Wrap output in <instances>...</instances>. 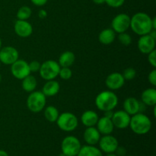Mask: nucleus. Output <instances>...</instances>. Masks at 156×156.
<instances>
[{
    "instance_id": "nucleus-1",
    "label": "nucleus",
    "mask_w": 156,
    "mask_h": 156,
    "mask_svg": "<svg viewBox=\"0 0 156 156\" xmlns=\"http://www.w3.org/2000/svg\"><path fill=\"white\" fill-rule=\"evenodd\" d=\"M152 18L144 12H138L130 18V27L133 31L139 36L149 34L152 30Z\"/></svg>"
},
{
    "instance_id": "nucleus-2",
    "label": "nucleus",
    "mask_w": 156,
    "mask_h": 156,
    "mask_svg": "<svg viewBox=\"0 0 156 156\" xmlns=\"http://www.w3.org/2000/svg\"><path fill=\"white\" fill-rule=\"evenodd\" d=\"M129 126L134 133L137 135H145L150 131L152 121L149 117L143 113H137L131 116Z\"/></svg>"
},
{
    "instance_id": "nucleus-3",
    "label": "nucleus",
    "mask_w": 156,
    "mask_h": 156,
    "mask_svg": "<svg viewBox=\"0 0 156 156\" xmlns=\"http://www.w3.org/2000/svg\"><path fill=\"white\" fill-rule=\"evenodd\" d=\"M118 105V98L113 91H104L95 98V105L101 111H113Z\"/></svg>"
},
{
    "instance_id": "nucleus-4",
    "label": "nucleus",
    "mask_w": 156,
    "mask_h": 156,
    "mask_svg": "<svg viewBox=\"0 0 156 156\" xmlns=\"http://www.w3.org/2000/svg\"><path fill=\"white\" fill-rule=\"evenodd\" d=\"M46 101L47 97L42 91H34L27 97L26 104L29 111L33 113H39L45 108Z\"/></svg>"
},
{
    "instance_id": "nucleus-5",
    "label": "nucleus",
    "mask_w": 156,
    "mask_h": 156,
    "mask_svg": "<svg viewBox=\"0 0 156 156\" xmlns=\"http://www.w3.org/2000/svg\"><path fill=\"white\" fill-rule=\"evenodd\" d=\"M60 68L58 62L53 59H49L41 64L39 70L40 76L46 81L53 80L59 76Z\"/></svg>"
},
{
    "instance_id": "nucleus-6",
    "label": "nucleus",
    "mask_w": 156,
    "mask_h": 156,
    "mask_svg": "<svg viewBox=\"0 0 156 156\" xmlns=\"http://www.w3.org/2000/svg\"><path fill=\"white\" fill-rule=\"evenodd\" d=\"M56 123L61 130L72 132L78 127L79 120L73 113L64 112L62 114H59Z\"/></svg>"
},
{
    "instance_id": "nucleus-7",
    "label": "nucleus",
    "mask_w": 156,
    "mask_h": 156,
    "mask_svg": "<svg viewBox=\"0 0 156 156\" xmlns=\"http://www.w3.org/2000/svg\"><path fill=\"white\" fill-rule=\"evenodd\" d=\"M82 145L77 137L68 136L62 140L61 143L62 153L66 156H77Z\"/></svg>"
},
{
    "instance_id": "nucleus-8",
    "label": "nucleus",
    "mask_w": 156,
    "mask_h": 156,
    "mask_svg": "<svg viewBox=\"0 0 156 156\" xmlns=\"http://www.w3.org/2000/svg\"><path fill=\"white\" fill-rule=\"evenodd\" d=\"M130 26V17L124 13L118 14L116 15L111 22V28L115 33L126 32Z\"/></svg>"
},
{
    "instance_id": "nucleus-9",
    "label": "nucleus",
    "mask_w": 156,
    "mask_h": 156,
    "mask_svg": "<svg viewBox=\"0 0 156 156\" xmlns=\"http://www.w3.org/2000/svg\"><path fill=\"white\" fill-rule=\"evenodd\" d=\"M11 73L14 77L19 80H22L31 73L28 63L24 59H19L11 65Z\"/></svg>"
},
{
    "instance_id": "nucleus-10",
    "label": "nucleus",
    "mask_w": 156,
    "mask_h": 156,
    "mask_svg": "<svg viewBox=\"0 0 156 156\" xmlns=\"http://www.w3.org/2000/svg\"><path fill=\"white\" fill-rule=\"evenodd\" d=\"M19 59L18 50L12 46L2 47L0 49V62L5 65H12Z\"/></svg>"
},
{
    "instance_id": "nucleus-11",
    "label": "nucleus",
    "mask_w": 156,
    "mask_h": 156,
    "mask_svg": "<svg viewBox=\"0 0 156 156\" xmlns=\"http://www.w3.org/2000/svg\"><path fill=\"white\" fill-rule=\"evenodd\" d=\"M98 144L100 150L107 154L114 153L119 146L118 140L116 137L111 136V134L104 135V136L101 137Z\"/></svg>"
},
{
    "instance_id": "nucleus-12",
    "label": "nucleus",
    "mask_w": 156,
    "mask_h": 156,
    "mask_svg": "<svg viewBox=\"0 0 156 156\" xmlns=\"http://www.w3.org/2000/svg\"><path fill=\"white\" fill-rule=\"evenodd\" d=\"M131 116L128 114L125 111H117L114 112L111 120L114 127L117 129H123L129 127Z\"/></svg>"
},
{
    "instance_id": "nucleus-13",
    "label": "nucleus",
    "mask_w": 156,
    "mask_h": 156,
    "mask_svg": "<svg viewBox=\"0 0 156 156\" xmlns=\"http://www.w3.org/2000/svg\"><path fill=\"white\" fill-rule=\"evenodd\" d=\"M155 41L149 34L140 36L137 43L139 50L143 54H149L152 50H155Z\"/></svg>"
},
{
    "instance_id": "nucleus-14",
    "label": "nucleus",
    "mask_w": 156,
    "mask_h": 156,
    "mask_svg": "<svg viewBox=\"0 0 156 156\" xmlns=\"http://www.w3.org/2000/svg\"><path fill=\"white\" fill-rule=\"evenodd\" d=\"M14 29L15 34L22 38L28 37L33 33V27L27 20H17Z\"/></svg>"
},
{
    "instance_id": "nucleus-15",
    "label": "nucleus",
    "mask_w": 156,
    "mask_h": 156,
    "mask_svg": "<svg viewBox=\"0 0 156 156\" xmlns=\"http://www.w3.org/2000/svg\"><path fill=\"white\" fill-rule=\"evenodd\" d=\"M125 79L120 73H111L105 80V85L111 91L118 90L123 86Z\"/></svg>"
},
{
    "instance_id": "nucleus-16",
    "label": "nucleus",
    "mask_w": 156,
    "mask_h": 156,
    "mask_svg": "<svg viewBox=\"0 0 156 156\" xmlns=\"http://www.w3.org/2000/svg\"><path fill=\"white\" fill-rule=\"evenodd\" d=\"M83 138L87 145L95 146L101 139V133L94 126H89L85 129L83 134Z\"/></svg>"
},
{
    "instance_id": "nucleus-17",
    "label": "nucleus",
    "mask_w": 156,
    "mask_h": 156,
    "mask_svg": "<svg viewBox=\"0 0 156 156\" xmlns=\"http://www.w3.org/2000/svg\"><path fill=\"white\" fill-rule=\"evenodd\" d=\"M97 129L102 135H110L113 133L114 126L111 119L106 117H102L98 119L97 122Z\"/></svg>"
},
{
    "instance_id": "nucleus-18",
    "label": "nucleus",
    "mask_w": 156,
    "mask_h": 156,
    "mask_svg": "<svg viewBox=\"0 0 156 156\" xmlns=\"http://www.w3.org/2000/svg\"><path fill=\"white\" fill-rule=\"evenodd\" d=\"M60 86L57 81L55 79L47 81L42 88V92L46 97H53L59 93Z\"/></svg>"
},
{
    "instance_id": "nucleus-19",
    "label": "nucleus",
    "mask_w": 156,
    "mask_h": 156,
    "mask_svg": "<svg viewBox=\"0 0 156 156\" xmlns=\"http://www.w3.org/2000/svg\"><path fill=\"white\" fill-rule=\"evenodd\" d=\"M123 111H126L130 116L140 112V101L135 98H127L123 102Z\"/></svg>"
},
{
    "instance_id": "nucleus-20",
    "label": "nucleus",
    "mask_w": 156,
    "mask_h": 156,
    "mask_svg": "<svg viewBox=\"0 0 156 156\" xmlns=\"http://www.w3.org/2000/svg\"><path fill=\"white\" fill-rule=\"evenodd\" d=\"M99 117L97 113L94 111H86L81 116V122L86 127L94 126L97 124Z\"/></svg>"
},
{
    "instance_id": "nucleus-21",
    "label": "nucleus",
    "mask_w": 156,
    "mask_h": 156,
    "mask_svg": "<svg viewBox=\"0 0 156 156\" xmlns=\"http://www.w3.org/2000/svg\"><path fill=\"white\" fill-rule=\"evenodd\" d=\"M141 101L146 106H155L156 105V89L155 88H149L144 90L141 94Z\"/></svg>"
},
{
    "instance_id": "nucleus-22",
    "label": "nucleus",
    "mask_w": 156,
    "mask_h": 156,
    "mask_svg": "<svg viewBox=\"0 0 156 156\" xmlns=\"http://www.w3.org/2000/svg\"><path fill=\"white\" fill-rule=\"evenodd\" d=\"M116 38V33L112 28H106L100 32L98 35V41L101 44L109 45L112 44Z\"/></svg>"
},
{
    "instance_id": "nucleus-23",
    "label": "nucleus",
    "mask_w": 156,
    "mask_h": 156,
    "mask_svg": "<svg viewBox=\"0 0 156 156\" xmlns=\"http://www.w3.org/2000/svg\"><path fill=\"white\" fill-rule=\"evenodd\" d=\"M76 60V56L72 51H65L59 56V62L60 67H71Z\"/></svg>"
},
{
    "instance_id": "nucleus-24",
    "label": "nucleus",
    "mask_w": 156,
    "mask_h": 156,
    "mask_svg": "<svg viewBox=\"0 0 156 156\" xmlns=\"http://www.w3.org/2000/svg\"><path fill=\"white\" fill-rule=\"evenodd\" d=\"M77 156H103L100 149L94 146L85 145L81 147Z\"/></svg>"
},
{
    "instance_id": "nucleus-25",
    "label": "nucleus",
    "mask_w": 156,
    "mask_h": 156,
    "mask_svg": "<svg viewBox=\"0 0 156 156\" xmlns=\"http://www.w3.org/2000/svg\"><path fill=\"white\" fill-rule=\"evenodd\" d=\"M21 81H22L21 86L26 92H32L36 89L37 86V81L36 78L30 74L24 78Z\"/></svg>"
},
{
    "instance_id": "nucleus-26",
    "label": "nucleus",
    "mask_w": 156,
    "mask_h": 156,
    "mask_svg": "<svg viewBox=\"0 0 156 156\" xmlns=\"http://www.w3.org/2000/svg\"><path fill=\"white\" fill-rule=\"evenodd\" d=\"M44 117L47 121L50 123H56L59 117V113L57 108L54 106H47V108H44Z\"/></svg>"
},
{
    "instance_id": "nucleus-27",
    "label": "nucleus",
    "mask_w": 156,
    "mask_h": 156,
    "mask_svg": "<svg viewBox=\"0 0 156 156\" xmlns=\"http://www.w3.org/2000/svg\"><path fill=\"white\" fill-rule=\"evenodd\" d=\"M31 9L28 6H22L17 12V18L18 20H27L31 16Z\"/></svg>"
},
{
    "instance_id": "nucleus-28",
    "label": "nucleus",
    "mask_w": 156,
    "mask_h": 156,
    "mask_svg": "<svg viewBox=\"0 0 156 156\" xmlns=\"http://www.w3.org/2000/svg\"><path fill=\"white\" fill-rule=\"evenodd\" d=\"M117 38H118V41H120V44H122L124 46H129L132 43V37H131V36L129 34L126 33V32L119 34Z\"/></svg>"
},
{
    "instance_id": "nucleus-29",
    "label": "nucleus",
    "mask_w": 156,
    "mask_h": 156,
    "mask_svg": "<svg viewBox=\"0 0 156 156\" xmlns=\"http://www.w3.org/2000/svg\"><path fill=\"white\" fill-rule=\"evenodd\" d=\"M59 76L63 80H69L73 76V72L70 67H61Z\"/></svg>"
},
{
    "instance_id": "nucleus-30",
    "label": "nucleus",
    "mask_w": 156,
    "mask_h": 156,
    "mask_svg": "<svg viewBox=\"0 0 156 156\" xmlns=\"http://www.w3.org/2000/svg\"><path fill=\"white\" fill-rule=\"evenodd\" d=\"M122 75H123V77L124 78L125 80L130 81L136 78V71L135 69L132 68V67H129V68H126L123 71Z\"/></svg>"
},
{
    "instance_id": "nucleus-31",
    "label": "nucleus",
    "mask_w": 156,
    "mask_h": 156,
    "mask_svg": "<svg viewBox=\"0 0 156 156\" xmlns=\"http://www.w3.org/2000/svg\"><path fill=\"white\" fill-rule=\"evenodd\" d=\"M124 2L125 0H105V3L112 8L120 7L124 4Z\"/></svg>"
},
{
    "instance_id": "nucleus-32",
    "label": "nucleus",
    "mask_w": 156,
    "mask_h": 156,
    "mask_svg": "<svg viewBox=\"0 0 156 156\" xmlns=\"http://www.w3.org/2000/svg\"><path fill=\"white\" fill-rule=\"evenodd\" d=\"M28 66L30 73H37V72H39L41 63L37 60H33L30 63H28Z\"/></svg>"
},
{
    "instance_id": "nucleus-33",
    "label": "nucleus",
    "mask_w": 156,
    "mask_h": 156,
    "mask_svg": "<svg viewBox=\"0 0 156 156\" xmlns=\"http://www.w3.org/2000/svg\"><path fill=\"white\" fill-rule=\"evenodd\" d=\"M148 61L149 64L153 67L154 69L156 68V50H154L148 54Z\"/></svg>"
},
{
    "instance_id": "nucleus-34",
    "label": "nucleus",
    "mask_w": 156,
    "mask_h": 156,
    "mask_svg": "<svg viewBox=\"0 0 156 156\" xmlns=\"http://www.w3.org/2000/svg\"><path fill=\"white\" fill-rule=\"evenodd\" d=\"M148 80L150 82V84L153 86H156V69H154L152 71L150 72V73L149 74L148 76Z\"/></svg>"
},
{
    "instance_id": "nucleus-35",
    "label": "nucleus",
    "mask_w": 156,
    "mask_h": 156,
    "mask_svg": "<svg viewBox=\"0 0 156 156\" xmlns=\"http://www.w3.org/2000/svg\"><path fill=\"white\" fill-rule=\"evenodd\" d=\"M115 152L117 153L116 155L117 156H125L126 153V150L124 147H123V146H118L117 149H116Z\"/></svg>"
},
{
    "instance_id": "nucleus-36",
    "label": "nucleus",
    "mask_w": 156,
    "mask_h": 156,
    "mask_svg": "<svg viewBox=\"0 0 156 156\" xmlns=\"http://www.w3.org/2000/svg\"><path fill=\"white\" fill-rule=\"evenodd\" d=\"M34 5L37 6H43L47 4L48 0H30Z\"/></svg>"
},
{
    "instance_id": "nucleus-37",
    "label": "nucleus",
    "mask_w": 156,
    "mask_h": 156,
    "mask_svg": "<svg viewBox=\"0 0 156 156\" xmlns=\"http://www.w3.org/2000/svg\"><path fill=\"white\" fill-rule=\"evenodd\" d=\"M47 16V12H46L44 9H41V10L38 12V17H39L40 18H41V19H44V18H45Z\"/></svg>"
},
{
    "instance_id": "nucleus-38",
    "label": "nucleus",
    "mask_w": 156,
    "mask_h": 156,
    "mask_svg": "<svg viewBox=\"0 0 156 156\" xmlns=\"http://www.w3.org/2000/svg\"><path fill=\"white\" fill-rule=\"evenodd\" d=\"M113 115H114V111H105V112H104V116L106 117H108V118L111 119L112 118Z\"/></svg>"
},
{
    "instance_id": "nucleus-39",
    "label": "nucleus",
    "mask_w": 156,
    "mask_h": 156,
    "mask_svg": "<svg viewBox=\"0 0 156 156\" xmlns=\"http://www.w3.org/2000/svg\"><path fill=\"white\" fill-rule=\"evenodd\" d=\"M94 2V3L97 5H102L104 3H105V0H92Z\"/></svg>"
},
{
    "instance_id": "nucleus-40",
    "label": "nucleus",
    "mask_w": 156,
    "mask_h": 156,
    "mask_svg": "<svg viewBox=\"0 0 156 156\" xmlns=\"http://www.w3.org/2000/svg\"><path fill=\"white\" fill-rule=\"evenodd\" d=\"M152 28L156 29V18H152Z\"/></svg>"
},
{
    "instance_id": "nucleus-41",
    "label": "nucleus",
    "mask_w": 156,
    "mask_h": 156,
    "mask_svg": "<svg viewBox=\"0 0 156 156\" xmlns=\"http://www.w3.org/2000/svg\"><path fill=\"white\" fill-rule=\"evenodd\" d=\"M0 156H9V154L4 150H0Z\"/></svg>"
},
{
    "instance_id": "nucleus-42",
    "label": "nucleus",
    "mask_w": 156,
    "mask_h": 156,
    "mask_svg": "<svg viewBox=\"0 0 156 156\" xmlns=\"http://www.w3.org/2000/svg\"><path fill=\"white\" fill-rule=\"evenodd\" d=\"M105 156H117V155L114 153H109V154H107Z\"/></svg>"
},
{
    "instance_id": "nucleus-43",
    "label": "nucleus",
    "mask_w": 156,
    "mask_h": 156,
    "mask_svg": "<svg viewBox=\"0 0 156 156\" xmlns=\"http://www.w3.org/2000/svg\"><path fill=\"white\" fill-rule=\"evenodd\" d=\"M2 40H1V38H0V49L2 48Z\"/></svg>"
},
{
    "instance_id": "nucleus-44",
    "label": "nucleus",
    "mask_w": 156,
    "mask_h": 156,
    "mask_svg": "<svg viewBox=\"0 0 156 156\" xmlns=\"http://www.w3.org/2000/svg\"><path fill=\"white\" fill-rule=\"evenodd\" d=\"M59 156H66L65 155H64V154L63 153H61V154H59Z\"/></svg>"
},
{
    "instance_id": "nucleus-45",
    "label": "nucleus",
    "mask_w": 156,
    "mask_h": 156,
    "mask_svg": "<svg viewBox=\"0 0 156 156\" xmlns=\"http://www.w3.org/2000/svg\"><path fill=\"white\" fill-rule=\"evenodd\" d=\"M1 82H2V75L0 74V83H1Z\"/></svg>"
},
{
    "instance_id": "nucleus-46",
    "label": "nucleus",
    "mask_w": 156,
    "mask_h": 156,
    "mask_svg": "<svg viewBox=\"0 0 156 156\" xmlns=\"http://www.w3.org/2000/svg\"><path fill=\"white\" fill-rule=\"evenodd\" d=\"M0 66H1V62H0Z\"/></svg>"
},
{
    "instance_id": "nucleus-47",
    "label": "nucleus",
    "mask_w": 156,
    "mask_h": 156,
    "mask_svg": "<svg viewBox=\"0 0 156 156\" xmlns=\"http://www.w3.org/2000/svg\"><path fill=\"white\" fill-rule=\"evenodd\" d=\"M126 156H131V155H126Z\"/></svg>"
},
{
    "instance_id": "nucleus-48",
    "label": "nucleus",
    "mask_w": 156,
    "mask_h": 156,
    "mask_svg": "<svg viewBox=\"0 0 156 156\" xmlns=\"http://www.w3.org/2000/svg\"><path fill=\"white\" fill-rule=\"evenodd\" d=\"M150 156H155V155H150Z\"/></svg>"
}]
</instances>
